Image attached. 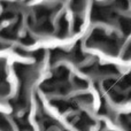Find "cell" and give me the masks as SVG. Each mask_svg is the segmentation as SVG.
I'll return each mask as SVG.
<instances>
[{
	"mask_svg": "<svg viewBox=\"0 0 131 131\" xmlns=\"http://www.w3.org/2000/svg\"><path fill=\"white\" fill-rule=\"evenodd\" d=\"M120 23H121L122 31L124 32L125 35H129L130 32H131V18L123 17V18H121Z\"/></svg>",
	"mask_w": 131,
	"mask_h": 131,
	"instance_id": "cell-1",
	"label": "cell"
},
{
	"mask_svg": "<svg viewBox=\"0 0 131 131\" xmlns=\"http://www.w3.org/2000/svg\"><path fill=\"white\" fill-rule=\"evenodd\" d=\"M116 5L121 9H127L128 6H129L128 5V0H116Z\"/></svg>",
	"mask_w": 131,
	"mask_h": 131,
	"instance_id": "cell-2",
	"label": "cell"
}]
</instances>
